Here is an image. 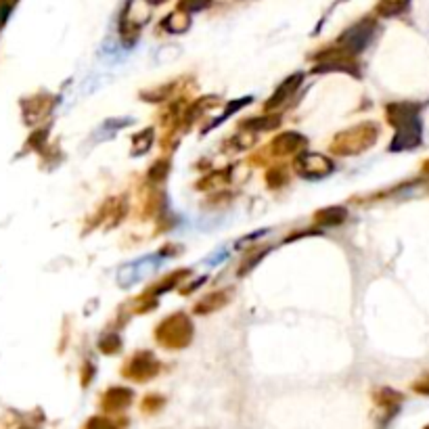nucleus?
<instances>
[{
  "mask_svg": "<svg viewBox=\"0 0 429 429\" xmlns=\"http://www.w3.org/2000/svg\"><path fill=\"white\" fill-rule=\"evenodd\" d=\"M396 128H398V135H396V139L392 143V151L413 149V147L421 143V122H419V118H413V120H409V122H404V124H400Z\"/></svg>",
  "mask_w": 429,
  "mask_h": 429,
  "instance_id": "obj_1",
  "label": "nucleus"
},
{
  "mask_svg": "<svg viewBox=\"0 0 429 429\" xmlns=\"http://www.w3.org/2000/svg\"><path fill=\"white\" fill-rule=\"evenodd\" d=\"M371 34H373V23H371V21H362V23L354 25V27L339 40V44L346 46L348 50L356 53V50H360V48H365V44L369 42Z\"/></svg>",
  "mask_w": 429,
  "mask_h": 429,
  "instance_id": "obj_2",
  "label": "nucleus"
},
{
  "mask_svg": "<svg viewBox=\"0 0 429 429\" xmlns=\"http://www.w3.org/2000/svg\"><path fill=\"white\" fill-rule=\"evenodd\" d=\"M207 2H210V0H184L180 6H184V8H189V11H197V8H203Z\"/></svg>",
  "mask_w": 429,
  "mask_h": 429,
  "instance_id": "obj_3",
  "label": "nucleus"
},
{
  "mask_svg": "<svg viewBox=\"0 0 429 429\" xmlns=\"http://www.w3.org/2000/svg\"><path fill=\"white\" fill-rule=\"evenodd\" d=\"M415 390H417L419 394H425V396H429V377H423L419 383H415Z\"/></svg>",
  "mask_w": 429,
  "mask_h": 429,
  "instance_id": "obj_4",
  "label": "nucleus"
},
{
  "mask_svg": "<svg viewBox=\"0 0 429 429\" xmlns=\"http://www.w3.org/2000/svg\"><path fill=\"white\" fill-rule=\"evenodd\" d=\"M423 174H428L429 176V161H425V165H423Z\"/></svg>",
  "mask_w": 429,
  "mask_h": 429,
  "instance_id": "obj_5",
  "label": "nucleus"
},
{
  "mask_svg": "<svg viewBox=\"0 0 429 429\" xmlns=\"http://www.w3.org/2000/svg\"><path fill=\"white\" fill-rule=\"evenodd\" d=\"M0 29H2V25H0Z\"/></svg>",
  "mask_w": 429,
  "mask_h": 429,
  "instance_id": "obj_6",
  "label": "nucleus"
}]
</instances>
